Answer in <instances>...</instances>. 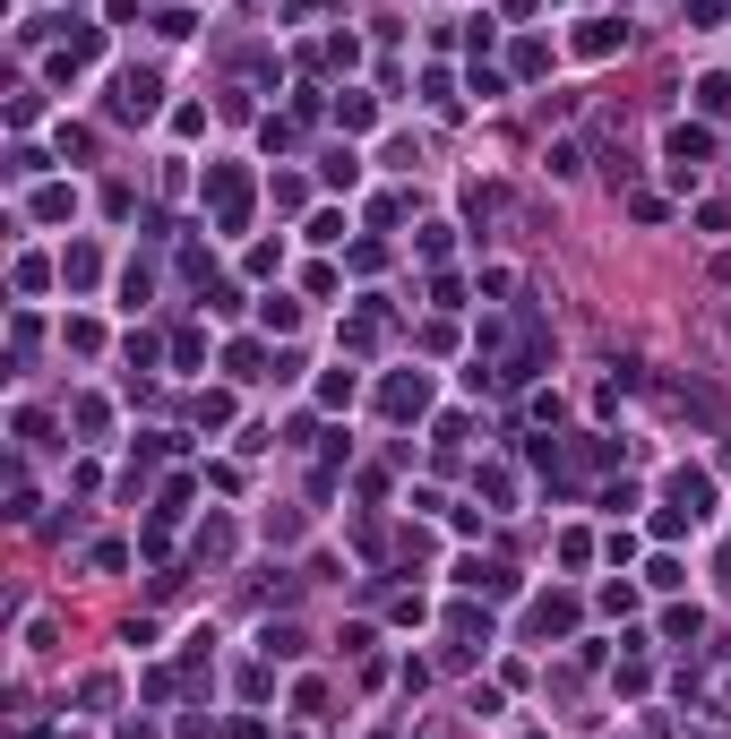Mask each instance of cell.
Returning a JSON list of instances; mask_svg holds the SVG:
<instances>
[{
	"label": "cell",
	"instance_id": "cell-2",
	"mask_svg": "<svg viewBox=\"0 0 731 739\" xmlns=\"http://www.w3.org/2000/svg\"><path fill=\"white\" fill-rule=\"evenodd\" d=\"M671 499H680V516H706L714 490H706V473H671Z\"/></svg>",
	"mask_w": 731,
	"mask_h": 739
},
{
	"label": "cell",
	"instance_id": "cell-1",
	"mask_svg": "<svg viewBox=\"0 0 731 739\" xmlns=\"http://www.w3.org/2000/svg\"><path fill=\"white\" fill-rule=\"evenodd\" d=\"M155 95H164V86H155L147 69H138V78H121V95H112V112H121V121H147V112H155Z\"/></svg>",
	"mask_w": 731,
	"mask_h": 739
},
{
	"label": "cell",
	"instance_id": "cell-4",
	"mask_svg": "<svg viewBox=\"0 0 731 739\" xmlns=\"http://www.w3.org/2000/svg\"><path fill=\"white\" fill-rule=\"evenodd\" d=\"M387 413H422V379H396V387H387Z\"/></svg>",
	"mask_w": 731,
	"mask_h": 739
},
{
	"label": "cell",
	"instance_id": "cell-3",
	"mask_svg": "<svg viewBox=\"0 0 731 739\" xmlns=\"http://www.w3.org/2000/svg\"><path fill=\"white\" fill-rule=\"evenodd\" d=\"M706 155H714V138H706V129H671V164H706Z\"/></svg>",
	"mask_w": 731,
	"mask_h": 739
}]
</instances>
